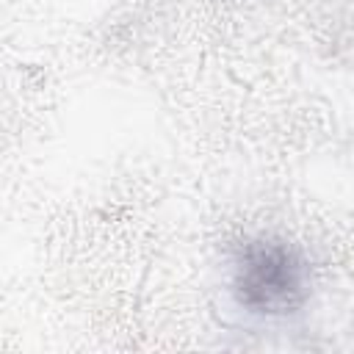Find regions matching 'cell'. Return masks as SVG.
Segmentation results:
<instances>
[{"mask_svg": "<svg viewBox=\"0 0 354 354\" xmlns=\"http://www.w3.org/2000/svg\"><path fill=\"white\" fill-rule=\"evenodd\" d=\"M235 299L257 315H288L307 296V268L296 249L279 241L246 243L235 266Z\"/></svg>", "mask_w": 354, "mask_h": 354, "instance_id": "1", "label": "cell"}]
</instances>
